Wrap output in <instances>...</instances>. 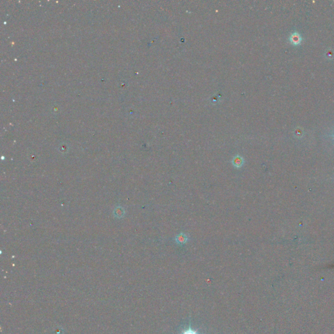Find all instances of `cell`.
<instances>
[{"mask_svg":"<svg viewBox=\"0 0 334 334\" xmlns=\"http://www.w3.org/2000/svg\"><path fill=\"white\" fill-rule=\"evenodd\" d=\"M244 163H245L244 159L240 155H236L233 158L232 161V165L237 168H240L242 167L243 165H244Z\"/></svg>","mask_w":334,"mask_h":334,"instance_id":"3","label":"cell"},{"mask_svg":"<svg viewBox=\"0 0 334 334\" xmlns=\"http://www.w3.org/2000/svg\"><path fill=\"white\" fill-rule=\"evenodd\" d=\"M189 237L187 234L181 232L175 237V241L179 245H184L189 241Z\"/></svg>","mask_w":334,"mask_h":334,"instance_id":"2","label":"cell"},{"mask_svg":"<svg viewBox=\"0 0 334 334\" xmlns=\"http://www.w3.org/2000/svg\"><path fill=\"white\" fill-rule=\"evenodd\" d=\"M181 334H199L197 330H193L191 328H188L187 330H184L181 332Z\"/></svg>","mask_w":334,"mask_h":334,"instance_id":"4","label":"cell"},{"mask_svg":"<svg viewBox=\"0 0 334 334\" xmlns=\"http://www.w3.org/2000/svg\"><path fill=\"white\" fill-rule=\"evenodd\" d=\"M289 41L292 45L294 46H297L301 44L302 37L298 32H294L290 35Z\"/></svg>","mask_w":334,"mask_h":334,"instance_id":"1","label":"cell"}]
</instances>
